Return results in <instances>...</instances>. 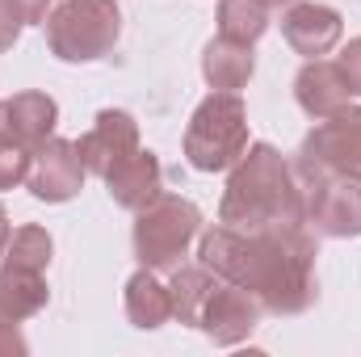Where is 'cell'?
Masks as SVG:
<instances>
[{
  "label": "cell",
  "instance_id": "cell-1",
  "mask_svg": "<svg viewBox=\"0 0 361 357\" xmlns=\"http://www.w3.org/2000/svg\"><path fill=\"white\" fill-rule=\"evenodd\" d=\"M315 231L311 227H261V231H240V227H206L197 240V261L244 286L269 315H302L319 298V277H315Z\"/></svg>",
  "mask_w": 361,
  "mask_h": 357
},
{
  "label": "cell",
  "instance_id": "cell-2",
  "mask_svg": "<svg viewBox=\"0 0 361 357\" xmlns=\"http://www.w3.org/2000/svg\"><path fill=\"white\" fill-rule=\"evenodd\" d=\"M219 223L240 231L307 227L302 185L294 177V164L273 143H248V152L231 164V177L219 202Z\"/></svg>",
  "mask_w": 361,
  "mask_h": 357
},
{
  "label": "cell",
  "instance_id": "cell-3",
  "mask_svg": "<svg viewBox=\"0 0 361 357\" xmlns=\"http://www.w3.org/2000/svg\"><path fill=\"white\" fill-rule=\"evenodd\" d=\"M248 152V109L240 92H210L185 126V160L197 173H223Z\"/></svg>",
  "mask_w": 361,
  "mask_h": 357
},
{
  "label": "cell",
  "instance_id": "cell-4",
  "mask_svg": "<svg viewBox=\"0 0 361 357\" xmlns=\"http://www.w3.org/2000/svg\"><path fill=\"white\" fill-rule=\"evenodd\" d=\"M118 0H63L47 13V47L63 63H92L118 47Z\"/></svg>",
  "mask_w": 361,
  "mask_h": 357
},
{
  "label": "cell",
  "instance_id": "cell-5",
  "mask_svg": "<svg viewBox=\"0 0 361 357\" xmlns=\"http://www.w3.org/2000/svg\"><path fill=\"white\" fill-rule=\"evenodd\" d=\"M202 231V210L180 198V193H160L156 202H147L135 219V261L156 273H173L177 265H185L189 244Z\"/></svg>",
  "mask_w": 361,
  "mask_h": 357
},
{
  "label": "cell",
  "instance_id": "cell-6",
  "mask_svg": "<svg viewBox=\"0 0 361 357\" xmlns=\"http://www.w3.org/2000/svg\"><path fill=\"white\" fill-rule=\"evenodd\" d=\"M298 177H349L361 181V105H345L302 139L294 156Z\"/></svg>",
  "mask_w": 361,
  "mask_h": 357
},
{
  "label": "cell",
  "instance_id": "cell-7",
  "mask_svg": "<svg viewBox=\"0 0 361 357\" xmlns=\"http://www.w3.org/2000/svg\"><path fill=\"white\" fill-rule=\"evenodd\" d=\"M298 185H302V214L315 236H328V240L361 236V181L298 177Z\"/></svg>",
  "mask_w": 361,
  "mask_h": 357
},
{
  "label": "cell",
  "instance_id": "cell-8",
  "mask_svg": "<svg viewBox=\"0 0 361 357\" xmlns=\"http://www.w3.org/2000/svg\"><path fill=\"white\" fill-rule=\"evenodd\" d=\"M261 315H265V307H261L244 286L219 277L214 290H210L206 303H202L197 328H202L214 345H240V341H248V337L257 332Z\"/></svg>",
  "mask_w": 361,
  "mask_h": 357
},
{
  "label": "cell",
  "instance_id": "cell-9",
  "mask_svg": "<svg viewBox=\"0 0 361 357\" xmlns=\"http://www.w3.org/2000/svg\"><path fill=\"white\" fill-rule=\"evenodd\" d=\"M85 177H89V169H85L76 143L51 135L42 147H34V164H30L25 185L38 202H72L85 189Z\"/></svg>",
  "mask_w": 361,
  "mask_h": 357
},
{
  "label": "cell",
  "instance_id": "cell-10",
  "mask_svg": "<svg viewBox=\"0 0 361 357\" xmlns=\"http://www.w3.org/2000/svg\"><path fill=\"white\" fill-rule=\"evenodd\" d=\"M76 152H80V160L92 177H105L118 160L139 152V122L126 109H101L97 122L76 139Z\"/></svg>",
  "mask_w": 361,
  "mask_h": 357
},
{
  "label": "cell",
  "instance_id": "cell-11",
  "mask_svg": "<svg viewBox=\"0 0 361 357\" xmlns=\"http://www.w3.org/2000/svg\"><path fill=\"white\" fill-rule=\"evenodd\" d=\"M341 34H345L341 13L328 8V4H319V0H294V4H286V13H281V38H286L290 51L302 55V59L328 55V51L341 42Z\"/></svg>",
  "mask_w": 361,
  "mask_h": 357
},
{
  "label": "cell",
  "instance_id": "cell-12",
  "mask_svg": "<svg viewBox=\"0 0 361 357\" xmlns=\"http://www.w3.org/2000/svg\"><path fill=\"white\" fill-rule=\"evenodd\" d=\"M105 189H109V198H114V206H122V210H143L147 202H156L164 189V169H160V160L152 156V152H130L126 160H118L109 173H105Z\"/></svg>",
  "mask_w": 361,
  "mask_h": 357
},
{
  "label": "cell",
  "instance_id": "cell-13",
  "mask_svg": "<svg viewBox=\"0 0 361 357\" xmlns=\"http://www.w3.org/2000/svg\"><path fill=\"white\" fill-rule=\"evenodd\" d=\"M349 80H345V72L336 68V63H328V59H307L302 63V72L294 76V101L302 105V114L307 118H332L336 109H345L349 105Z\"/></svg>",
  "mask_w": 361,
  "mask_h": 357
},
{
  "label": "cell",
  "instance_id": "cell-14",
  "mask_svg": "<svg viewBox=\"0 0 361 357\" xmlns=\"http://www.w3.org/2000/svg\"><path fill=\"white\" fill-rule=\"evenodd\" d=\"M257 72V55L252 42H235V38H210L202 51V76L206 85L219 92H240Z\"/></svg>",
  "mask_w": 361,
  "mask_h": 357
},
{
  "label": "cell",
  "instance_id": "cell-15",
  "mask_svg": "<svg viewBox=\"0 0 361 357\" xmlns=\"http://www.w3.org/2000/svg\"><path fill=\"white\" fill-rule=\"evenodd\" d=\"M126 320L143 332H156L173 320V290L156 277V269L139 265L126 282Z\"/></svg>",
  "mask_w": 361,
  "mask_h": 357
},
{
  "label": "cell",
  "instance_id": "cell-16",
  "mask_svg": "<svg viewBox=\"0 0 361 357\" xmlns=\"http://www.w3.org/2000/svg\"><path fill=\"white\" fill-rule=\"evenodd\" d=\"M59 122V105L47 92H17L8 97V131L25 143V147H42L55 135Z\"/></svg>",
  "mask_w": 361,
  "mask_h": 357
},
{
  "label": "cell",
  "instance_id": "cell-17",
  "mask_svg": "<svg viewBox=\"0 0 361 357\" xmlns=\"http://www.w3.org/2000/svg\"><path fill=\"white\" fill-rule=\"evenodd\" d=\"M47 298H51V286L42 273L0 265V311H8L13 320H30L47 307Z\"/></svg>",
  "mask_w": 361,
  "mask_h": 357
},
{
  "label": "cell",
  "instance_id": "cell-18",
  "mask_svg": "<svg viewBox=\"0 0 361 357\" xmlns=\"http://www.w3.org/2000/svg\"><path fill=\"white\" fill-rule=\"evenodd\" d=\"M214 282H219V273H210L206 265H177L173 269V282H169V290H173V315H177L185 328H197L202 303L214 290Z\"/></svg>",
  "mask_w": 361,
  "mask_h": 357
},
{
  "label": "cell",
  "instance_id": "cell-19",
  "mask_svg": "<svg viewBox=\"0 0 361 357\" xmlns=\"http://www.w3.org/2000/svg\"><path fill=\"white\" fill-rule=\"evenodd\" d=\"M269 30V8L261 0H219V34L235 42H257Z\"/></svg>",
  "mask_w": 361,
  "mask_h": 357
},
{
  "label": "cell",
  "instance_id": "cell-20",
  "mask_svg": "<svg viewBox=\"0 0 361 357\" xmlns=\"http://www.w3.org/2000/svg\"><path fill=\"white\" fill-rule=\"evenodd\" d=\"M51 231L38 227V223H25L8 236V248H4V265H17V269H34V273H47L51 265Z\"/></svg>",
  "mask_w": 361,
  "mask_h": 357
},
{
  "label": "cell",
  "instance_id": "cell-21",
  "mask_svg": "<svg viewBox=\"0 0 361 357\" xmlns=\"http://www.w3.org/2000/svg\"><path fill=\"white\" fill-rule=\"evenodd\" d=\"M30 164H34V147H25L13 131H4L0 135V189H17L30 177Z\"/></svg>",
  "mask_w": 361,
  "mask_h": 357
},
{
  "label": "cell",
  "instance_id": "cell-22",
  "mask_svg": "<svg viewBox=\"0 0 361 357\" xmlns=\"http://www.w3.org/2000/svg\"><path fill=\"white\" fill-rule=\"evenodd\" d=\"M21 25H25L21 4L17 0H0V51H13V42L21 38Z\"/></svg>",
  "mask_w": 361,
  "mask_h": 357
},
{
  "label": "cell",
  "instance_id": "cell-23",
  "mask_svg": "<svg viewBox=\"0 0 361 357\" xmlns=\"http://www.w3.org/2000/svg\"><path fill=\"white\" fill-rule=\"evenodd\" d=\"M17 324L21 320H13L8 311H0V357H25V349H30Z\"/></svg>",
  "mask_w": 361,
  "mask_h": 357
},
{
  "label": "cell",
  "instance_id": "cell-24",
  "mask_svg": "<svg viewBox=\"0 0 361 357\" xmlns=\"http://www.w3.org/2000/svg\"><path fill=\"white\" fill-rule=\"evenodd\" d=\"M336 68L345 72V80H349V89L361 97V38H349V47L341 51V59H336Z\"/></svg>",
  "mask_w": 361,
  "mask_h": 357
},
{
  "label": "cell",
  "instance_id": "cell-25",
  "mask_svg": "<svg viewBox=\"0 0 361 357\" xmlns=\"http://www.w3.org/2000/svg\"><path fill=\"white\" fill-rule=\"evenodd\" d=\"M17 4H21V17H25V25H47L51 0H17Z\"/></svg>",
  "mask_w": 361,
  "mask_h": 357
},
{
  "label": "cell",
  "instance_id": "cell-26",
  "mask_svg": "<svg viewBox=\"0 0 361 357\" xmlns=\"http://www.w3.org/2000/svg\"><path fill=\"white\" fill-rule=\"evenodd\" d=\"M8 236H13V227H8V214H4V206H0V257H4V248H8Z\"/></svg>",
  "mask_w": 361,
  "mask_h": 357
},
{
  "label": "cell",
  "instance_id": "cell-27",
  "mask_svg": "<svg viewBox=\"0 0 361 357\" xmlns=\"http://www.w3.org/2000/svg\"><path fill=\"white\" fill-rule=\"evenodd\" d=\"M8 131V101H0V135Z\"/></svg>",
  "mask_w": 361,
  "mask_h": 357
},
{
  "label": "cell",
  "instance_id": "cell-28",
  "mask_svg": "<svg viewBox=\"0 0 361 357\" xmlns=\"http://www.w3.org/2000/svg\"><path fill=\"white\" fill-rule=\"evenodd\" d=\"M265 8H286V4H294V0H261Z\"/></svg>",
  "mask_w": 361,
  "mask_h": 357
}]
</instances>
